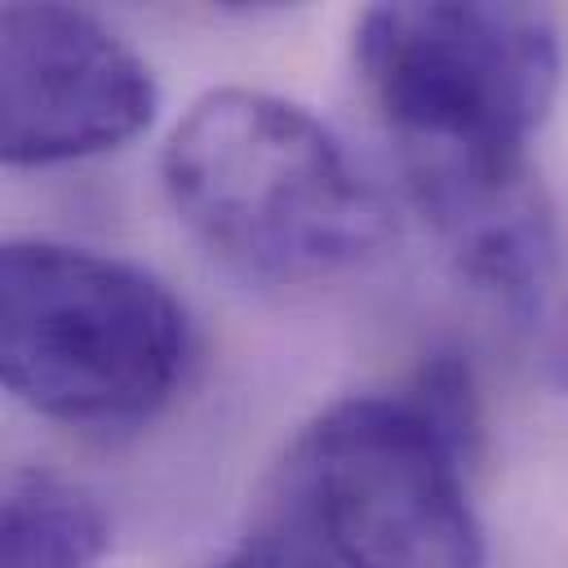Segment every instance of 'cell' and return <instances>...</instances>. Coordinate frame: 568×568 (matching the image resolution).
Returning a JSON list of instances; mask_svg holds the SVG:
<instances>
[{
    "instance_id": "6da1fadb",
    "label": "cell",
    "mask_w": 568,
    "mask_h": 568,
    "mask_svg": "<svg viewBox=\"0 0 568 568\" xmlns=\"http://www.w3.org/2000/svg\"><path fill=\"white\" fill-rule=\"evenodd\" d=\"M160 178L186 231L266 284H320L373 262L395 217L346 142L266 89H213L173 124Z\"/></svg>"
},
{
    "instance_id": "7a4b0ae2",
    "label": "cell",
    "mask_w": 568,
    "mask_h": 568,
    "mask_svg": "<svg viewBox=\"0 0 568 568\" xmlns=\"http://www.w3.org/2000/svg\"><path fill=\"white\" fill-rule=\"evenodd\" d=\"M191 359L182 302L138 262L67 240L0 248V377L18 404L62 426H138Z\"/></svg>"
},
{
    "instance_id": "3957f363",
    "label": "cell",
    "mask_w": 568,
    "mask_h": 568,
    "mask_svg": "<svg viewBox=\"0 0 568 568\" xmlns=\"http://www.w3.org/2000/svg\"><path fill=\"white\" fill-rule=\"evenodd\" d=\"M355 58L404 173L528 164L564 75L555 13L497 0L373 4L355 22Z\"/></svg>"
},
{
    "instance_id": "277c9868",
    "label": "cell",
    "mask_w": 568,
    "mask_h": 568,
    "mask_svg": "<svg viewBox=\"0 0 568 568\" xmlns=\"http://www.w3.org/2000/svg\"><path fill=\"white\" fill-rule=\"evenodd\" d=\"M466 453L417 390L346 395L288 448L293 510L342 568H484Z\"/></svg>"
},
{
    "instance_id": "5b68a950",
    "label": "cell",
    "mask_w": 568,
    "mask_h": 568,
    "mask_svg": "<svg viewBox=\"0 0 568 568\" xmlns=\"http://www.w3.org/2000/svg\"><path fill=\"white\" fill-rule=\"evenodd\" d=\"M151 67L93 13L9 4L0 13V151L18 169L89 160L155 115Z\"/></svg>"
},
{
    "instance_id": "8992f818",
    "label": "cell",
    "mask_w": 568,
    "mask_h": 568,
    "mask_svg": "<svg viewBox=\"0 0 568 568\" xmlns=\"http://www.w3.org/2000/svg\"><path fill=\"white\" fill-rule=\"evenodd\" d=\"M408 191L475 293L493 297L515 320L541 311L559 244L555 209L532 164L493 173H413Z\"/></svg>"
},
{
    "instance_id": "52a82bcc",
    "label": "cell",
    "mask_w": 568,
    "mask_h": 568,
    "mask_svg": "<svg viewBox=\"0 0 568 568\" xmlns=\"http://www.w3.org/2000/svg\"><path fill=\"white\" fill-rule=\"evenodd\" d=\"M106 519L89 493L49 475L18 470L0 501V568H98Z\"/></svg>"
},
{
    "instance_id": "ba28073f",
    "label": "cell",
    "mask_w": 568,
    "mask_h": 568,
    "mask_svg": "<svg viewBox=\"0 0 568 568\" xmlns=\"http://www.w3.org/2000/svg\"><path fill=\"white\" fill-rule=\"evenodd\" d=\"M209 568H342V564L306 528H297V532L266 528V532L244 537L235 550H226Z\"/></svg>"
}]
</instances>
